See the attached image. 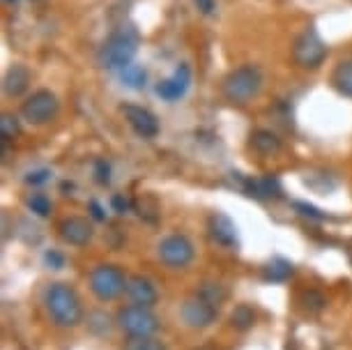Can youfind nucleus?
I'll return each mask as SVG.
<instances>
[{
  "label": "nucleus",
  "instance_id": "nucleus-16",
  "mask_svg": "<svg viewBox=\"0 0 352 350\" xmlns=\"http://www.w3.org/2000/svg\"><path fill=\"white\" fill-rule=\"evenodd\" d=\"M251 148H254V153L258 155L272 157L281 150V138L270 129H256L254 134H251Z\"/></svg>",
  "mask_w": 352,
  "mask_h": 350
},
{
  "label": "nucleus",
  "instance_id": "nucleus-24",
  "mask_svg": "<svg viewBox=\"0 0 352 350\" xmlns=\"http://www.w3.org/2000/svg\"><path fill=\"white\" fill-rule=\"evenodd\" d=\"M230 322H232V325H235L237 329H247V327H251V325L256 322L254 309L247 307V305L235 307V311L230 314Z\"/></svg>",
  "mask_w": 352,
  "mask_h": 350
},
{
  "label": "nucleus",
  "instance_id": "nucleus-10",
  "mask_svg": "<svg viewBox=\"0 0 352 350\" xmlns=\"http://www.w3.org/2000/svg\"><path fill=\"white\" fill-rule=\"evenodd\" d=\"M189 85H191V67L187 63H182V65H177L173 76L157 83V95L162 97L164 102H177V99H182L187 95Z\"/></svg>",
  "mask_w": 352,
  "mask_h": 350
},
{
  "label": "nucleus",
  "instance_id": "nucleus-13",
  "mask_svg": "<svg viewBox=\"0 0 352 350\" xmlns=\"http://www.w3.org/2000/svg\"><path fill=\"white\" fill-rule=\"evenodd\" d=\"M127 297L131 300V305H138V307H155L157 300H159V293H157V286L155 281L148 279V276H131L127 279Z\"/></svg>",
  "mask_w": 352,
  "mask_h": 350
},
{
  "label": "nucleus",
  "instance_id": "nucleus-30",
  "mask_svg": "<svg viewBox=\"0 0 352 350\" xmlns=\"http://www.w3.org/2000/svg\"><path fill=\"white\" fill-rule=\"evenodd\" d=\"M297 210H302V215L314 217V219H324V215H320V210H316L314 206H307V203H295Z\"/></svg>",
  "mask_w": 352,
  "mask_h": 350
},
{
  "label": "nucleus",
  "instance_id": "nucleus-2",
  "mask_svg": "<svg viewBox=\"0 0 352 350\" xmlns=\"http://www.w3.org/2000/svg\"><path fill=\"white\" fill-rule=\"evenodd\" d=\"M138 54V32L131 25H122L120 30L111 32L106 37L97 54V61L106 69H124L134 63Z\"/></svg>",
  "mask_w": 352,
  "mask_h": 350
},
{
  "label": "nucleus",
  "instance_id": "nucleus-31",
  "mask_svg": "<svg viewBox=\"0 0 352 350\" xmlns=\"http://www.w3.org/2000/svg\"><path fill=\"white\" fill-rule=\"evenodd\" d=\"M44 261L49 263V265L53 267V270H60L63 267V263H65V259L58 252H46V256H44Z\"/></svg>",
  "mask_w": 352,
  "mask_h": 350
},
{
  "label": "nucleus",
  "instance_id": "nucleus-7",
  "mask_svg": "<svg viewBox=\"0 0 352 350\" xmlns=\"http://www.w3.org/2000/svg\"><path fill=\"white\" fill-rule=\"evenodd\" d=\"M116 322L122 332H127L131 336H145V334H155L159 329V318L150 311L148 307H138L129 305L122 307L116 316Z\"/></svg>",
  "mask_w": 352,
  "mask_h": 350
},
{
  "label": "nucleus",
  "instance_id": "nucleus-15",
  "mask_svg": "<svg viewBox=\"0 0 352 350\" xmlns=\"http://www.w3.org/2000/svg\"><path fill=\"white\" fill-rule=\"evenodd\" d=\"M30 85V69L23 65H14L3 76V92L8 97H21Z\"/></svg>",
  "mask_w": 352,
  "mask_h": 350
},
{
  "label": "nucleus",
  "instance_id": "nucleus-17",
  "mask_svg": "<svg viewBox=\"0 0 352 350\" xmlns=\"http://www.w3.org/2000/svg\"><path fill=\"white\" fill-rule=\"evenodd\" d=\"M247 194L256 198H276L281 196V184L272 175L254 177V180H247Z\"/></svg>",
  "mask_w": 352,
  "mask_h": 350
},
{
  "label": "nucleus",
  "instance_id": "nucleus-11",
  "mask_svg": "<svg viewBox=\"0 0 352 350\" xmlns=\"http://www.w3.org/2000/svg\"><path fill=\"white\" fill-rule=\"evenodd\" d=\"M122 113H124V120L129 122V127L141 138H155L159 134V120L150 109L136 107V104H124Z\"/></svg>",
  "mask_w": 352,
  "mask_h": 350
},
{
  "label": "nucleus",
  "instance_id": "nucleus-9",
  "mask_svg": "<svg viewBox=\"0 0 352 350\" xmlns=\"http://www.w3.org/2000/svg\"><path fill=\"white\" fill-rule=\"evenodd\" d=\"M180 318H182L184 325L191 327V329H205L217 320V307L210 305V302H205L203 297L194 295V297H189V300L182 302Z\"/></svg>",
  "mask_w": 352,
  "mask_h": 350
},
{
  "label": "nucleus",
  "instance_id": "nucleus-19",
  "mask_svg": "<svg viewBox=\"0 0 352 350\" xmlns=\"http://www.w3.org/2000/svg\"><path fill=\"white\" fill-rule=\"evenodd\" d=\"M292 272H295V267H292V263L288 261H283V259H274V261H270L267 265L263 267V276L267 281L272 283H283V281H288Z\"/></svg>",
  "mask_w": 352,
  "mask_h": 350
},
{
  "label": "nucleus",
  "instance_id": "nucleus-5",
  "mask_svg": "<svg viewBox=\"0 0 352 350\" xmlns=\"http://www.w3.org/2000/svg\"><path fill=\"white\" fill-rule=\"evenodd\" d=\"M90 290L97 300L111 302L127 290V279L118 265H97L90 272Z\"/></svg>",
  "mask_w": 352,
  "mask_h": 350
},
{
  "label": "nucleus",
  "instance_id": "nucleus-29",
  "mask_svg": "<svg viewBox=\"0 0 352 350\" xmlns=\"http://www.w3.org/2000/svg\"><path fill=\"white\" fill-rule=\"evenodd\" d=\"M194 5H196V10L201 12V14H205V17H210L212 12L217 10V3H214V0H194Z\"/></svg>",
  "mask_w": 352,
  "mask_h": 350
},
{
  "label": "nucleus",
  "instance_id": "nucleus-20",
  "mask_svg": "<svg viewBox=\"0 0 352 350\" xmlns=\"http://www.w3.org/2000/svg\"><path fill=\"white\" fill-rule=\"evenodd\" d=\"M120 81L127 85L131 90H141L145 88V81H148V74H145V69L141 65H127L124 69H120Z\"/></svg>",
  "mask_w": 352,
  "mask_h": 350
},
{
  "label": "nucleus",
  "instance_id": "nucleus-3",
  "mask_svg": "<svg viewBox=\"0 0 352 350\" xmlns=\"http://www.w3.org/2000/svg\"><path fill=\"white\" fill-rule=\"evenodd\" d=\"M263 90V72L256 65H242L226 74L221 81V95L226 102L244 107L251 99L258 97V92Z\"/></svg>",
  "mask_w": 352,
  "mask_h": 350
},
{
  "label": "nucleus",
  "instance_id": "nucleus-33",
  "mask_svg": "<svg viewBox=\"0 0 352 350\" xmlns=\"http://www.w3.org/2000/svg\"><path fill=\"white\" fill-rule=\"evenodd\" d=\"M8 3H16V0H8Z\"/></svg>",
  "mask_w": 352,
  "mask_h": 350
},
{
  "label": "nucleus",
  "instance_id": "nucleus-12",
  "mask_svg": "<svg viewBox=\"0 0 352 350\" xmlns=\"http://www.w3.org/2000/svg\"><path fill=\"white\" fill-rule=\"evenodd\" d=\"M60 237L72 247H85L92 240V223L85 217H67L60 221Z\"/></svg>",
  "mask_w": 352,
  "mask_h": 350
},
{
  "label": "nucleus",
  "instance_id": "nucleus-27",
  "mask_svg": "<svg viewBox=\"0 0 352 350\" xmlns=\"http://www.w3.org/2000/svg\"><path fill=\"white\" fill-rule=\"evenodd\" d=\"M51 171L49 168H37V171H30V173L28 175H25V182H28V184H35V187H37V184H44V182H49L51 180Z\"/></svg>",
  "mask_w": 352,
  "mask_h": 350
},
{
  "label": "nucleus",
  "instance_id": "nucleus-14",
  "mask_svg": "<svg viewBox=\"0 0 352 350\" xmlns=\"http://www.w3.org/2000/svg\"><path fill=\"white\" fill-rule=\"evenodd\" d=\"M208 230H210L212 240H214L217 244H221V247H226V249L237 247V228H235V223H232L230 217H226L221 212H214L208 221Z\"/></svg>",
  "mask_w": 352,
  "mask_h": 350
},
{
  "label": "nucleus",
  "instance_id": "nucleus-32",
  "mask_svg": "<svg viewBox=\"0 0 352 350\" xmlns=\"http://www.w3.org/2000/svg\"><path fill=\"white\" fill-rule=\"evenodd\" d=\"M90 210H92V217H95V219H99V221L104 219V212H102V208H99V203L92 201L90 203Z\"/></svg>",
  "mask_w": 352,
  "mask_h": 350
},
{
  "label": "nucleus",
  "instance_id": "nucleus-23",
  "mask_svg": "<svg viewBox=\"0 0 352 350\" xmlns=\"http://www.w3.org/2000/svg\"><path fill=\"white\" fill-rule=\"evenodd\" d=\"M19 134H21L19 118L14 113H3V118H0V136H3V141H14Z\"/></svg>",
  "mask_w": 352,
  "mask_h": 350
},
{
  "label": "nucleus",
  "instance_id": "nucleus-4",
  "mask_svg": "<svg viewBox=\"0 0 352 350\" xmlns=\"http://www.w3.org/2000/svg\"><path fill=\"white\" fill-rule=\"evenodd\" d=\"M327 58V46L316 28L302 30L297 39L292 42V61L302 69H318Z\"/></svg>",
  "mask_w": 352,
  "mask_h": 350
},
{
  "label": "nucleus",
  "instance_id": "nucleus-28",
  "mask_svg": "<svg viewBox=\"0 0 352 350\" xmlns=\"http://www.w3.org/2000/svg\"><path fill=\"white\" fill-rule=\"evenodd\" d=\"M111 206H113V210H116L118 215H124L129 210V201L122 194H116L111 198Z\"/></svg>",
  "mask_w": 352,
  "mask_h": 350
},
{
  "label": "nucleus",
  "instance_id": "nucleus-22",
  "mask_svg": "<svg viewBox=\"0 0 352 350\" xmlns=\"http://www.w3.org/2000/svg\"><path fill=\"white\" fill-rule=\"evenodd\" d=\"M196 295H198V297H203V300H205V302H210V305L219 307V305H221V302L226 300V288H223V286H219V283L205 281V283H201V288L196 290Z\"/></svg>",
  "mask_w": 352,
  "mask_h": 350
},
{
  "label": "nucleus",
  "instance_id": "nucleus-25",
  "mask_svg": "<svg viewBox=\"0 0 352 350\" xmlns=\"http://www.w3.org/2000/svg\"><path fill=\"white\" fill-rule=\"evenodd\" d=\"M28 210L37 217H49L51 215V201L44 194H32L28 198Z\"/></svg>",
  "mask_w": 352,
  "mask_h": 350
},
{
  "label": "nucleus",
  "instance_id": "nucleus-6",
  "mask_svg": "<svg viewBox=\"0 0 352 350\" xmlns=\"http://www.w3.org/2000/svg\"><path fill=\"white\" fill-rule=\"evenodd\" d=\"M58 111H60V104L51 90H35L21 104V118L30 124H46L56 120Z\"/></svg>",
  "mask_w": 352,
  "mask_h": 350
},
{
  "label": "nucleus",
  "instance_id": "nucleus-26",
  "mask_svg": "<svg viewBox=\"0 0 352 350\" xmlns=\"http://www.w3.org/2000/svg\"><path fill=\"white\" fill-rule=\"evenodd\" d=\"M95 180L99 184H109L111 182V166L106 160H97L95 162Z\"/></svg>",
  "mask_w": 352,
  "mask_h": 350
},
{
  "label": "nucleus",
  "instance_id": "nucleus-21",
  "mask_svg": "<svg viewBox=\"0 0 352 350\" xmlns=\"http://www.w3.org/2000/svg\"><path fill=\"white\" fill-rule=\"evenodd\" d=\"M122 350H166V346L159 339H155L152 334L145 336H127L122 343Z\"/></svg>",
  "mask_w": 352,
  "mask_h": 350
},
{
  "label": "nucleus",
  "instance_id": "nucleus-1",
  "mask_svg": "<svg viewBox=\"0 0 352 350\" xmlns=\"http://www.w3.org/2000/svg\"><path fill=\"white\" fill-rule=\"evenodd\" d=\"M44 307L58 327H76L83 320V305L67 283H51L44 290Z\"/></svg>",
  "mask_w": 352,
  "mask_h": 350
},
{
  "label": "nucleus",
  "instance_id": "nucleus-18",
  "mask_svg": "<svg viewBox=\"0 0 352 350\" xmlns=\"http://www.w3.org/2000/svg\"><path fill=\"white\" fill-rule=\"evenodd\" d=\"M331 85L338 95L352 97V61H341L331 72Z\"/></svg>",
  "mask_w": 352,
  "mask_h": 350
},
{
  "label": "nucleus",
  "instance_id": "nucleus-8",
  "mask_svg": "<svg viewBox=\"0 0 352 350\" xmlns=\"http://www.w3.org/2000/svg\"><path fill=\"white\" fill-rule=\"evenodd\" d=\"M159 259H162L164 265H168L173 270H182L187 267L191 261H194V244L187 235H180V233H173L168 237H164L159 242V249H157Z\"/></svg>",
  "mask_w": 352,
  "mask_h": 350
}]
</instances>
